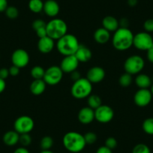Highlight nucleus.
Returning a JSON list of instances; mask_svg holds the SVG:
<instances>
[{"mask_svg":"<svg viewBox=\"0 0 153 153\" xmlns=\"http://www.w3.org/2000/svg\"><path fill=\"white\" fill-rule=\"evenodd\" d=\"M134 36V35L128 28L120 27L114 32L112 43L117 51H127L133 46Z\"/></svg>","mask_w":153,"mask_h":153,"instance_id":"nucleus-1","label":"nucleus"},{"mask_svg":"<svg viewBox=\"0 0 153 153\" xmlns=\"http://www.w3.org/2000/svg\"><path fill=\"white\" fill-rule=\"evenodd\" d=\"M62 143L65 148L72 153L80 152L86 145L83 135L76 131L66 133L63 137Z\"/></svg>","mask_w":153,"mask_h":153,"instance_id":"nucleus-2","label":"nucleus"},{"mask_svg":"<svg viewBox=\"0 0 153 153\" xmlns=\"http://www.w3.org/2000/svg\"><path fill=\"white\" fill-rule=\"evenodd\" d=\"M80 43L76 36L72 34H66L57 40L56 48L64 56L74 55L80 47Z\"/></svg>","mask_w":153,"mask_h":153,"instance_id":"nucleus-3","label":"nucleus"},{"mask_svg":"<svg viewBox=\"0 0 153 153\" xmlns=\"http://www.w3.org/2000/svg\"><path fill=\"white\" fill-rule=\"evenodd\" d=\"M92 91V83L87 78H80L74 82L71 89V92L74 98L83 99L88 98Z\"/></svg>","mask_w":153,"mask_h":153,"instance_id":"nucleus-4","label":"nucleus"},{"mask_svg":"<svg viewBox=\"0 0 153 153\" xmlns=\"http://www.w3.org/2000/svg\"><path fill=\"white\" fill-rule=\"evenodd\" d=\"M47 35L53 40H59V38L67 34L68 26L62 19L54 18L47 23Z\"/></svg>","mask_w":153,"mask_h":153,"instance_id":"nucleus-5","label":"nucleus"},{"mask_svg":"<svg viewBox=\"0 0 153 153\" xmlns=\"http://www.w3.org/2000/svg\"><path fill=\"white\" fill-rule=\"evenodd\" d=\"M145 61L138 55H133L128 57L124 63V69L126 72L130 74H138L144 68Z\"/></svg>","mask_w":153,"mask_h":153,"instance_id":"nucleus-6","label":"nucleus"},{"mask_svg":"<svg viewBox=\"0 0 153 153\" xmlns=\"http://www.w3.org/2000/svg\"><path fill=\"white\" fill-rule=\"evenodd\" d=\"M152 45L153 38L149 32H138L134 36L133 46L137 50L147 51Z\"/></svg>","mask_w":153,"mask_h":153,"instance_id":"nucleus-7","label":"nucleus"},{"mask_svg":"<svg viewBox=\"0 0 153 153\" xmlns=\"http://www.w3.org/2000/svg\"><path fill=\"white\" fill-rule=\"evenodd\" d=\"M35 127V122L29 116H21L15 120L14 124V131L20 134H29Z\"/></svg>","mask_w":153,"mask_h":153,"instance_id":"nucleus-8","label":"nucleus"},{"mask_svg":"<svg viewBox=\"0 0 153 153\" xmlns=\"http://www.w3.org/2000/svg\"><path fill=\"white\" fill-rule=\"evenodd\" d=\"M63 71L61 68L56 65H53L45 70V76L43 80H45L47 85L55 86L60 83L62 79Z\"/></svg>","mask_w":153,"mask_h":153,"instance_id":"nucleus-9","label":"nucleus"},{"mask_svg":"<svg viewBox=\"0 0 153 153\" xmlns=\"http://www.w3.org/2000/svg\"><path fill=\"white\" fill-rule=\"evenodd\" d=\"M114 117V111L113 108L108 105L101 104L99 107L95 110V120L98 123H108Z\"/></svg>","mask_w":153,"mask_h":153,"instance_id":"nucleus-10","label":"nucleus"},{"mask_svg":"<svg viewBox=\"0 0 153 153\" xmlns=\"http://www.w3.org/2000/svg\"><path fill=\"white\" fill-rule=\"evenodd\" d=\"M152 95L149 89H140L137 91L134 96L135 104L140 107H145L151 103Z\"/></svg>","mask_w":153,"mask_h":153,"instance_id":"nucleus-11","label":"nucleus"},{"mask_svg":"<svg viewBox=\"0 0 153 153\" xmlns=\"http://www.w3.org/2000/svg\"><path fill=\"white\" fill-rule=\"evenodd\" d=\"M30 57L27 51L23 49H17L13 52L11 55V62L13 65L22 68L29 64Z\"/></svg>","mask_w":153,"mask_h":153,"instance_id":"nucleus-12","label":"nucleus"},{"mask_svg":"<svg viewBox=\"0 0 153 153\" xmlns=\"http://www.w3.org/2000/svg\"><path fill=\"white\" fill-rule=\"evenodd\" d=\"M80 62L76 58L74 55L66 56L61 62L59 67L61 68L63 73L71 74L74 71L78 68Z\"/></svg>","mask_w":153,"mask_h":153,"instance_id":"nucleus-13","label":"nucleus"},{"mask_svg":"<svg viewBox=\"0 0 153 153\" xmlns=\"http://www.w3.org/2000/svg\"><path fill=\"white\" fill-rule=\"evenodd\" d=\"M105 77V71L99 66L92 67L88 71L86 78L92 83H98Z\"/></svg>","mask_w":153,"mask_h":153,"instance_id":"nucleus-14","label":"nucleus"},{"mask_svg":"<svg viewBox=\"0 0 153 153\" xmlns=\"http://www.w3.org/2000/svg\"><path fill=\"white\" fill-rule=\"evenodd\" d=\"M54 47H55L54 40L48 35L44 38H39L38 40V49L42 53H49L53 50Z\"/></svg>","mask_w":153,"mask_h":153,"instance_id":"nucleus-15","label":"nucleus"},{"mask_svg":"<svg viewBox=\"0 0 153 153\" xmlns=\"http://www.w3.org/2000/svg\"><path fill=\"white\" fill-rule=\"evenodd\" d=\"M95 120V110L89 107L80 109L78 113V120L83 125H88Z\"/></svg>","mask_w":153,"mask_h":153,"instance_id":"nucleus-16","label":"nucleus"},{"mask_svg":"<svg viewBox=\"0 0 153 153\" xmlns=\"http://www.w3.org/2000/svg\"><path fill=\"white\" fill-rule=\"evenodd\" d=\"M59 5L55 0H47L44 2V9L45 14L51 17H54L59 13Z\"/></svg>","mask_w":153,"mask_h":153,"instance_id":"nucleus-17","label":"nucleus"},{"mask_svg":"<svg viewBox=\"0 0 153 153\" xmlns=\"http://www.w3.org/2000/svg\"><path fill=\"white\" fill-rule=\"evenodd\" d=\"M74 56L80 62H87L92 59V53L90 49L84 45H80Z\"/></svg>","mask_w":153,"mask_h":153,"instance_id":"nucleus-18","label":"nucleus"},{"mask_svg":"<svg viewBox=\"0 0 153 153\" xmlns=\"http://www.w3.org/2000/svg\"><path fill=\"white\" fill-rule=\"evenodd\" d=\"M103 27L109 32H116L120 28V23L116 17L113 16H106L102 20Z\"/></svg>","mask_w":153,"mask_h":153,"instance_id":"nucleus-19","label":"nucleus"},{"mask_svg":"<svg viewBox=\"0 0 153 153\" xmlns=\"http://www.w3.org/2000/svg\"><path fill=\"white\" fill-rule=\"evenodd\" d=\"M110 34L109 31L104 29V27L98 28L94 32V39L95 42L101 45L107 43L110 41Z\"/></svg>","mask_w":153,"mask_h":153,"instance_id":"nucleus-20","label":"nucleus"},{"mask_svg":"<svg viewBox=\"0 0 153 153\" xmlns=\"http://www.w3.org/2000/svg\"><path fill=\"white\" fill-rule=\"evenodd\" d=\"M47 83L43 79L34 80L30 85V91L34 95H40L45 92Z\"/></svg>","mask_w":153,"mask_h":153,"instance_id":"nucleus-21","label":"nucleus"},{"mask_svg":"<svg viewBox=\"0 0 153 153\" xmlns=\"http://www.w3.org/2000/svg\"><path fill=\"white\" fill-rule=\"evenodd\" d=\"M135 83L140 89H149L152 84V79L146 74H140L135 78Z\"/></svg>","mask_w":153,"mask_h":153,"instance_id":"nucleus-22","label":"nucleus"},{"mask_svg":"<svg viewBox=\"0 0 153 153\" xmlns=\"http://www.w3.org/2000/svg\"><path fill=\"white\" fill-rule=\"evenodd\" d=\"M19 138L20 134L17 133L16 131H8L4 134L3 142L8 146H13L19 143Z\"/></svg>","mask_w":153,"mask_h":153,"instance_id":"nucleus-23","label":"nucleus"},{"mask_svg":"<svg viewBox=\"0 0 153 153\" xmlns=\"http://www.w3.org/2000/svg\"><path fill=\"white\" fill-rule=\"evenodd\" d=\"M87 104L88 107H91L94 110L99 107L102 104V101H101V97L98 96L95 94H91L87 98Z\"/></svg>","mask_w":153,"mask_h":153,"instance_id":"nucleus-24","label":"nucleus"},{"mask_svg":"<svg viewBox=\"0 0 153 153\" xmlns=\"http://www.w3.org/2000/svg\"><path fill=\"white\" fill-rule=\"evenodd\" d=\"M28 6L32 12L38 14L43 11L44 2L42 0H29Z\"/></svg>","mask_w":153,"mask_h":153,"instance_id":"nucleus-25","label":"nucleus"},{"mask_svg":"<svg viewBox=\"0 0 153 153\" xmlns=\"http://www.w3.org/2000/svg\"><path fill=\"white\" fill-rule=\"evenodd\" d=\"M45 70L44 68L42 66L36 65L33 67L31 70V76H32V78L34 80H40V79H43L44 76H45Z\"/></svg>","mask_w":153,"mask_h":153,"instance_id":"nucleus-26","label":"nucleus"},{"mask_svg":"<svg viewBox=\"0 0 153 153\" xmlns=\"http://www.w3.org/2000/svg\"><path fill=\"white\" fill-rule=\"evenodd\" d=\"M143 131L149 135H153V118L146 119L142 124Z\"/></svg>","mask_w":153,"mask_h":153,"instance_id":"nucleus-27","label":"nucleus"},{"mask_svg":"<svg viewBox=\"0 0 153 153\" xmlns=\"http://www.w3.org/2000/svg\"><path fill=\"white\" fill-rule=\"evenodd\" d=\"M53 139L51 136H45L40 142V146L42 150H50L53 146Z\"/></svg>","mask_w":153,"mask_h":153,"instance_id":"nucleus-28","label":"nucleus"},{"mask_svg":"<svg viewBox=\"0 0 153 153\" xmlns=\"http://www.w3.org/2000/svg\"><path fill=\"white\" fill-rule=\"evenodd\" d=\"M119 83L123 87H128L132 83V75L127 72L123 74L119 79Z\"/></svg>","mask_w":153,"mask_h":153,"instance_id":"nucleus-29","label":"nucleus"},{"mask_svg":"<svg viewBox=\"0 0 153 153\" xmlns=\"http://www.w3.org/2000/svg\"><path fill=\"white\" fill-rule=\"evenodd\" d=\"M5 14L7 17L11 20L16 19L19 16V11L16 7L14 6H8L5 10Z\"/></svg>","mask_w":153,"mask_h":153,"instance_id":"nucleus-30","label":"nucleus"},{"mask_svg":"<svg viewBox=\"0 0 153 153\" xmlns=\"http://www.w3.org/2000/svg\"><path fill=\"white\" fill-rule=\"evenodd\" d=\"M132 153H151V151L147 145L144 143H139L134 147Z\"/></svg>","mask_w":153,"mask_h":153,"instance_id":"nucleus-31","label":"nucleus"},{"mask_svg":"<svg viewBox=\"0 0 153 153\" xmlns=\"http://www.w3.org/2000/svg\"><path fill=\"white\" fill-rule=\"evenodd\" d=\"M32 137L29 134H20L19 138V143L23 146V147H26L32 143Z\"/></svg>","mask_w":153,"mask_h":153,"instance_id":"nucleus-32","label":"nucleus"},{"mask_svg":"<svg viewBox=\"0 0 153 153\" xmlns=\"http://www.w3.org/2000/svg\"><path fill=\"white\" fill-rule=\"evenodd\" d=\"M84 137L85 141H86V144H89V145H92V144L95 143L97 141V135L96 134L94 133V132H87L85 135H83Z\"/></svg>","mask_w":153,"mask_h":153,"instance_id":"nucleus-33","label":"nucleus"},{"mask_svg":"<svg viewBox=\"0 0 153 153\" xmlns=\"http://www.w3.org/2000/svg\"><path fill=\"white\" fill-rule=\"evenodd\" d=\"M47 26V23H45V20H42V19H37V20H34L32 23V29L34 31L36 32L38 29H42V28H45Z\"/></svg>","mask_w":153,"mask_h":153,"instance_id":"nucleus-34","label":"nucleus"},{"mask_svg":"<svg viewBox=\"0 0 153 153\" xmlns=\"http://www.w3.org/2000/svg\"><path fill=\"white\" fill-rule=\"evenodd\" d=\"M117 145H118L117 140L114 137H110L107 138L105 140V143H104V146L111 150L114 149L115 148H117Z\"/></svg>","mask_w":153,"mask_h":153,"instance_id":"nucleus-35","label":"nucleus"},{"mask_svg":"<svg viewBox=\"0 0 153 153\" xmlns=\"http://www.w3.org/2000/svg\"><path fill=\"white\" fill-rule=\"evenodd\" d=\"M143 28L145 29V32H153V19H148L146 20L143 23Z\"/></svg>","mask_w":153,"mask_h":153,"instance_id":"nucleus-36","label":"nucleus"},{"mask_svg":"<svg viewBox=\"0 0 153 153\" xmlns=\"http://www.w3.org/2000/svg\"><path fill=\"white\" fill-rule=\"evenodd\" d=\"M9 75V70L8 68H2L0 69V78H2L5 80V79L8 78Z\"/></svg>","mask_w":153,"mask_h":153,"instance_id":"nucleus-37","label":"nucleus"},{"mask_svg":"<svg viewBox=\"0 0 153 153\" xmlns=\"http://www.w3.org/2000/svg\"><path fill=\"white\" fill-rule=\"evenodd\" d=\"M20 68L17 67V66H15L13 65L11 66L9 69H8V70H9L10 75H11V76H17V75L19 74V73H20Z\"/></svg>","mask_w":153,"mask_h":153,"instance_id":"nucleus-38","label":"nucleus"},{"mask_svg":"<svg viewBox=\"0 0 153 153\" xmlns=\"http://www.w3.org/2000/svg\"><path fill=\"white\" fill-rule=\"evenodd\" d=\"M146 57L149 62L153 63V45L146 51Z\"/></svg>","mask_w":153,"mask_h":153,"instance_id":"nucleus-39","label":"nucleus"},{"mask_svg":"<svg viewBox=\"0 0 153 153\" xmlns=\"http://www.w3.org/2000/svg\"><path fill=\"white\" fill-rule=\"evenodd\" d=\"M96 153H113L111 149H110L109 148H107L105 146H103L99 147V148L97 149Z\"/></svg>","mask_w":153,"mask_h":153,"instance_id":"nucleus-40","label":"nucleus"},{"mask_svg":"<svg viewBox=\"0 0 153 153\" xmlns=\"http://www.w3.org/2000/svg\"><path fill=\"white\" fill-rule=\"evenodd\" d=\"M8 7V1L7 0H0V12L5 11Z\"/></svg>","mask_w":153,"mask_h":153,"instance_id":"nucleus-41","label":"nucleus"},{"mask_svg":"<svg viewBox=\"0 0 153 153\" xmlns=\"http://www.w3.org/2000/svg\"><path fill=\"white\" fill-rule=\"evenodd\" d=\"M71 79L74 80V82L81 78V77H80V72H78L76 70L74 71L71 72Z\"/></svg>","mask_w":153,"mask_h":153,"instance_id":"nucleus-42","label":"nucleus"},{"mask_svg":"<svg viewBox=\"0 0 153 153\" xmlns=\"http://www.w3.org/2000/svg\"><path fill=\"white\" fill-rule=\"evenodd\" d=\"M119 23H120V26H121L122 28H128L129 22H128V20L127 18L121 19Z\"/></svg>","mask_w":153,"mask_h":153,"instance_id":"nucleus-43","label":"nucleus"},{"mask_svg":"<svg viewBox=\"0 0 153 153\" xmlns=\"http://www.w3.org/2000/svg\"><path fill=\"white\" fill-rule=\"evenodd\" d=\"M14 153H30V152H29V151L26 148V147L22 146V147H19V148L16 149L14 150Z\"/></svg>","mask_w":153,"mask_h":153,"instance_id":"nucleus-44","label":"nucleus"},{"mask_svg":"<svg viewBox=\"0 0 153 153\" xmlns=\"http://www.w3.org/2000/svg\"><path fill=\"white\" fill-rule=\"evenodd\" d=\"M6 87V83H5V80L3 79L0 78V93H2Z\"/></svg>","mask_w":153,"mask_h":153,"instance_id":"nucleus-45","label":"nucleus"},{"mask_svg":"<svg viewBox=\"0 0 153 153\" xmlns=\"http://www.w3.org/2000/svg\"><path fill=\"white\" fill-rule=\"evenodd\" d=\"M138 0H128V4L129 6L134 7L137 5Z\"/></svg>","mask_w":153,"mask_h":153,"instance_id":"nucleus-46","label":"nucleus"},{"mask_svg":"<svg viewBox=\"0 0 153 153\" xmlns=\"http://www.w3.org/2000/svg\"><path fill=\"white\" fill-rule=\"evenodd\" d=\"M40 153H54V152L50 149V150H42Z\"/></svg>","mask_w":153,"mask_h":153,"instance_id":"nucleus-47","label":"nucleus"},{"mask_svg":"<svg viewBox=\"0 0 153 153\" xmlns=\"http://www.w3.org/2000/svg\"><path fill=\"white\" fill-rule=\"evenodd\" d=\"M150 91H151L152 95V96H153V83H152V86H151V89H150Z\"/></svg>","mask_w":153,"mask_h":153,"instance_id":"nucleus-48","label":"nucleus"}]
</instances>
